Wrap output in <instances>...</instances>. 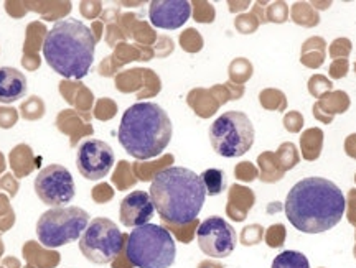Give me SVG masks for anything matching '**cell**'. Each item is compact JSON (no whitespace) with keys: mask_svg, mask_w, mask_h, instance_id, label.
<instances>
[{"mask_svg":"<svg viewBox=\"0 0 356 268\" xmlns=\"http://www.w3.org/2000/svg\"><path fill=\"white\" fill-rule=\"evenodd\" d=\"M33 186L40 201L50 208H63L76 194L70 169L58 163L40 169Z\"/></svg>","mask_w":356,"mask_h":268,"instance_id":"9","label":"cell"},{"mask_svg":"<svg viewBox=\"0 0 356 268\" xmlns=\"http://www.w3.org/2000/svg\"><path fill=\"white\" fill-rule=\"evenodd\" d=\"M173 135L168 114L155 102H136L124 112L119 144L136 160L155 158L167 149Z\"/></svg>","mask_w":356,"mask_h":268,"instance_id":"4","label":"cell"},{"mask_svg":"<svg viewBox=\"0 0 356 268\" xmlns=\"http://www.w3.org/2000/svg\"><path fill=\"white\" fill-rule=\"evenodd\" d=\"M155 211L172 226H186L202 212L207 191L200 175L184 167L160 169L149 190Z\"/></svg>","mask_w":356,"mask_h":268,"instance_id":"2","label":"cell"},{"mask_svg":"<svg viewBox=\"0 0 356 268\" xmlns=\"http://www.w3.org/2000/svg\"><path fill=\"white\" fill-rule=\"evenodd\" d=\"M114 150L106 142L97 140V138H86L78 146V171L89 181H99L108 176L114 167Z\"/></svg>","mask_w":356,"mask_h":268,"instance_id":"11","label":"cell"},{"mask_svg":"<svg viewBox=\"0 0 356 268\" xmlns=\"http://www.w3.org/2000/svg\"><path fill=\"white\" fill-rule=\"evenodd\" d=\"M203 181L204 191H207L208 196H218L225 191L226 187V178L225 173L218 168H210L204 169V171L200 175Z\"/></svg>","mask_w":356,"mask_h":268,"instance_id":"15","label":"cell"},{"mask_svg":"<svg viewBox=\"0 0 356 268\" xmlns=\"http://www.w3.org/2000/svg\"><path fill=\"white\" fill-rule=\"evenodd\" d=\"M96 53V37L81 20L56 22L44 35L43 56L47 65L66 79L86 78Z\"/></svg>","mask_w":356,"mask_h":268,"instance_id":"3","label":"cell"},{"mask_svg":"<svg viewBox=\"0 0 356 268\" xmlns=\"http://www.w3.org/2000/svg\"><path fill=\"white\" fill-rule=\"evenodd\" d=\"M286 217L304 234H322L335 227L346 211L343 191L325 178H304L292 186L284 204Z\"/></svg>","mask_w":356,"mask_h":268,"instance_id":"1","label":"cell"},{"mask_svg":"<svg viewBox=\"0 0 356 268\" xmlns=\"http://www.w3.org/2000/svg\"><path fill=\"white\" fill-rule=\"evenodd\" d=\"M198 247L204 256L211 258H226L234 252L236 231L228 221L222 217L213 216L204 219L197 231Z\"/></svg>","mask_w":356,"mask_h":268,"instance_id":"10","label":"cell"},{"mask_svg":"<svg viewBox=\"0 0 356 268\" xmlns=\"http://www.w3.org/2000/svg\"><path fill=\"white\" fill-rule=\"evenodd\" d=\"M270 268H310V262L302 252L297 250H284L273 260Z\"/></svg>","mask_w":356,"mask_h":268,"instance_id":"16","label":"cell"},{"mask_svg":"<svg viewBox=\"0 0 356 268\" xmlns=\"http://www.w3.org/2000/svg\"><path fill=\"white\" fill-rule=\"evenodd\" d=\"M191 3L188 0H154L149 7V19L155 28L177 30L188 22Z\"/></svg>","mask_w":356,"mask_h":268,"instance_id":"12","label":"cell"},{"mask_svg":"<svg viewBox=\"0 0 356 268\" xmlns=\"http://www.w3.org/2000/svg\"><path fill=\"white\" fill-rule=\"evenodd\" d=\"M126 257L136 268H170L175 263L173 235L159 224H145L127 235Z\"/></svg>","mask_w":356,"mask_h":268,"instance_id":"5","label":"cell"},{"mask_svg":"<svg viewBox=\"0 0 356 268\" xmlns=\"http://www.w3.org/2000/svg\"><path fill=\"white\" fill-rule=\"evenodd\" d=\"M29 91L26 76L17 68L2 66L0 68V102L12 104V102L24 99Z\"/></svg>","mask_w":356,"mask_h":268,"instance_id":"14","label":"cell"},{"mask_svg":"<svg viewBox=\"0 0 356 268\" xmlns=\"http://www.w3.org/2000/svg\"><path fill=\"white\" fill-rule=\"evenodd\" d=\"M210 142L213 150L225 158H238L251 150L256 131L251 119L239 110L222 112L210 125Z\"/></svg>","mask_w":356,"mask_h":268,"instance_id":"6","label":"cell"},{"mask_svg":"<svg viewBox=\"0 0 356 268\" xmlns=\"http://www.w3.org/2000/svg\"><path fill=\"white\" fill-rule=\"evenodd\" d=\"M89 224V214L78 206L50 208L37 222V237L47 249H58L81 239Z\"/></svg>","mask_w":356,"mask_h":268,"instance_id":"7","label":"cell"},{"mask_svg":"<svg viewBox=\"0 0 356 268\" xmlns=\"http://www.w3.org/2000/svg\"><path fill=\"white\" fill-rule=\"evenodd\" d=\"M155 206L152 198L147 191H132L126 198L121 201V208H119V217H121L122 226L136 227L150 224V219L154 217Z\"/></svg>","mask_w":356,"mask_h":268,"instance_id":"13","label":"cell"},{"mask_svg":"<svg viewBox=\"0 0 356 268\" xmlns=\"http://www.w3.org/2000/svg\"><path fill=\"white\" fill-rule=\"evenodd\" d=\"M124 247V234L108 217H95L79 239V250L89 262L106 265L114 260Z\"/></svg>","mask_w":356,"mask_h":268,"instance_id":"8","label":"cell"}]
</instances>
